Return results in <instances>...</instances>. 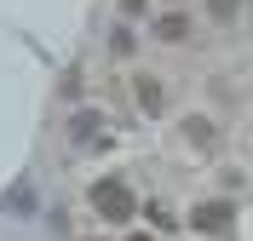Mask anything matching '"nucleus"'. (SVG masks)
<instances>
[{"instance_id":"nucleus-1","label":"nucleus","mask_w":253,"mask_h":241,"mask_svg":"<svg viewBox=\"0 0 253 241\" xmlns=\"http://www.w3.org/2000/svg\"><path fill=\"white\" fill-rule=\"evenodd\" d=\"M92 212L98 218H110V224H132V212H138V195H132V184L115 172H104L92 184Z\"/></svg>"},{"instance_id":"nucleus-2","label":"nucleus","mask_w":253,"mask_h":241,"mask_svg":"<svg viewBox=\"0 0 253 241\" xmlns=\"http://www.w3.org/2000/svg\"><path fill=\"white\" fill-rule=\"evenodd\" d=\"M230 218H236V207H230V201H202V207L190 212V224L202 230V236H219V230H230Z\"/></svg>"},{"instance_id":"nucleus-3","label":"nucleus","mask_w":253,"mask_h":241,"mask_svg":"<svg viewBox=\"0 0 253 241\" xmlns=\"http://www.w3.org/2000/svg\"><path fill=\"white\" fill-rule=\"evenodd\" d=\"M132 92H138V109H144V115H161L167 98H161V80H156V75H138V80H132Z\"/></svg>"},{"instance_id":"nucleus-4","label":"nucleus","mask_w":253,"mask_h":241,"mask_svg":"<svg viewBox=\"0 0 253 241\" xmlns=\"http://www.w3.org/2000/svg\"><path fill=\"white\" fill-rule=\"evenodd\" d=\"M190 34V23H184V12H167V17H156V40H167V46H178Z\"/></svg>"},{"instance_id":"nucleus-5","label":"nucleus","mask_w":253,"mask_h":241,"mask_svg":"<svg viewBox=\"0 0 253 241\" xmlns=\"http://www.w3.org/2000/svg\"><path fill=\"white\" fill-rule=\"evenodd\" d=\"M184 127H190V144H196V149L213 144V121H202V115H196V121H184Z\"/></svg>"},{"instance_id":"nucleus-6","label":"nucleus","mask_w":253,"mask_h":241,"mask_svg":"<svg viewBox=\"0 0 253 241\" xmlns=\"http://www.w3.org/2000/svg\"><path fill=\"white\" fill-rule=\"evenodd\" d=\"M98 127H104L98 115H81V121H75V138H81V144H92V138H98Z\"/></svg>"},{"instance_id":"nucleus-7","label":"nucleus","mask_w":253,"mask_h":241,"mask_svg":"<svg viewBox=\"0 0 253 241\" xmlns=\"http://www.w3.org/2000/svg\"><path fill=\"white\" fill-rule=\"evenodd\" d=\"M236 6H242V0H207V12L219 17V23H224V17H236Z\"/></svg>"},{"instance_id":"nucleus-8","label":"nucleus","mask_w":253,"mask_h":241,"mask_svg":"<svg viewBox=\"0 0 253 241\" xmlns=\"http://www.w3.org/2000/svg\"><path fill=\"white\" fill-rule=\"evenodd\" d=\"M126 241H156V236H138V230H132V236H126Z\"/></svg>"}]
</instances>
